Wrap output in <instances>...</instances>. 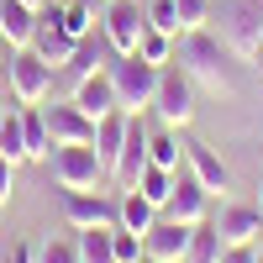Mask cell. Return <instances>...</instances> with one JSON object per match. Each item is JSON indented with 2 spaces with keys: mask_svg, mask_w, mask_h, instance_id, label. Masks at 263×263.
Masks as SVG:
<instances>
[{
  "mask_svg": "<svg viewBox=\"0 0 263 263\" xmlns=\"http://www.w3.org/2000/svg\"><path fill=\"white\" fill-rule=\"evenodd\" d=\"M137 263H158V258H147V253H142V258H137Z\"/></svg>",
  "mask_w": 263,
  "mask_h": 263,
  "instance_id": "74e56055",
  "label": "cell"
},
{
  "mask_svg": "<svg viewBox=\"0 0 263 263\" xmlns=\"http://www.w3.org/2000/svg\"><path fill=\"white\" fill-rule=\"evenodd\" d=\"M74 242H79V263H116V227H84Z\"/></svg>",
  "mask_w": 263,
  "mask_h": 263,
  "instance_id": "7402d4cb",
  "label": "cell"
},
{
  "mask_svg": "<svg viewBox=\"0 0 263 263\" xmlns=\"http://www.w3.org/2000/svg\"><path fill=\"white\" fill-rule=\"evenodd\" d=\"M184 168H190L211 195H221V190L232 184V168L221 163V153H216L211 142H184Z\"/></svg>",
  "mask_w": 263,
  "mask_h": 263,
  "instance_id": "4fadbf2b",
  "label": "cell"
},
{
  "mask_svg": "<svg viewBox=\"0 0 263 263\" xmlns=\"http://www.w3.org/2000/svg\"><path fill=\"white\" fill-rule=\"evenodd\" d=\"M63 221L74 232L84 227H116V200L100 190H63Z\"/></svg>",
  "mask_w": 263,
  "mask_h": 263,
  "instance_id": "30bf717a",
  "label": "cell"
},
{
  "mask_svg": "<svg viewBox=\"0 0 263 263\" xmlns=\"http://www.w3.org/2000/svg\"><path fill=\"white\" fill-rule=\"evenodd\" d=\"M258 263H263V253H258Z\"/></svg>",
  "mask_w": 263,
  "mask_h": 263,
  "instance_id": "ab89813d",
  "label": "cell"
},
{
  "mask_svg": "<svg viewBox=\"0 0 263 263\" xmlns=\"http://www.w3.org/2000/svg\"><path fill=\"white\" fill-rule=\"evenodd\" d=\"M174 48H179V37H174V32H158V27H142V37H137V58H147L153 69L174 63Z\"/></svg>",
  "mask_w": 263,
  "mask_h": 263,
  "instance_id": "603a6c76",
  "label": "cell"
},
{
  "mask_svg": "<svg viewBox=\"0 0 263 263\" xmlns=\"http://www.w3.org/2000/svg\"><path fill=\"white\" fill-rule=\"evenodd\" d=\"M11 53H16V48H6V53H0V95L11 90Z\"/></svg>",
  "mask_w": 263,
  "mask_h": 263,
  "instance_id": "836d02e7",
  "label": "cell"
},
{
  "mask_svg": "<svg viewBox=\"0 0 263 263\" xmlns=\"http://www.w3.org/2000/svg\"><path fill=\"white\" fill-rule=\"evenodd\" d=\"M221 37L242 69H263V0H221Z\"/></svg>",
  "mask_w": 263,
  "mask_h": 263,
  "instance_id": "7a4b0ae2",
  "label": "cell"
},
{
  "mask_svg": "<svg viewBox=\"0 0 263 263\" xmlns=\"http://www.w3.org/2000/svg\"><path fill=\"white\" fill-rule=\"evenodd\" d=\"M0 27H6V48H32V37L42 27V11L21 6V0H0Z\"/></svg>",
  "mask_w": 263,
  "mask_h": 263,
  "instance_id": "9a60e30c",
  "label": "cell"
},
{
  "mask_svg": "<svg viewBox=\"0 0 263 263\" xmlns=\"http://www.w3.org/2000/svg\"><path fill=\"white\" fill-rule=\"evenodd\" d=\"M0 158H11L16 168L27 163V132H21V105L0 116Z\"/></svg>",
  "mask_w": 263,
  "mask_h": 263,
  "instance_id": "d4e9b609",
  "label": "cell"
},
{
  "mask_svg": "<svg viewBox=\"0 0 263 263\" xmlns=\"http://www.w3.org/2000/svg\"><path fill=\"white\" fill-rule=\"evenodd\" d=\"M42 121H48L53 147H69V142H95V116H84L74 100H63V105H42Z\"/></svg>",
  "mask_w": 263,
  "mask_h": 263,
  "instance_id": "8fae6325",
  "label": "cell"
},
{
  "mask_svg": "<svg viewBox=\"0 0 263 263\" xmlns=\"http://www.w3.org/2000/svg\"><path fill=\"white\" fill-rule=\"evenodd\" d=\"M168 263H184V258H168Z\"/></svg>",
  "mask_w": 263,
  "mask_h": 263,
  "instance_id": "f35d334b",
  "label": "cell"
},
{
  "mask_svg": "<svg viewBox=\"0 0 263 263\" xmlns=\"http://www.w3.org/2000/svg\"><path fill=\"white\" fill-rule=\"evenodd\" d=\"M200 90H195V79L179 69V63H163L158 69V95H153V111H158V121L163 126H190L195 121V111H200V100H195Z\"/></svg>",
  "mask_w": 263,
  "mask_h": 263,
  "instance_id": "277c9868",
  "label": "cell"
},
{
  "mask_svg": "<svg viewBox=\"0 0 263 263\" xmlns=\"http://www.w3.org/2000/svg\"><path fill=\"white\" fill-rule=\"evenodd\" d=\"M37 263H79V242H69V237H53V242L37 248Z\"/></svg>",
  "mask_w": 263,
  "mask_h": 263,
  "instance_id": "f1b7e54d",
  "label": "cell"
},
{
  "mask_svg": "<svg viewBox=\"0 0 263 263\" xmlns=\"http://www.w3.org/2000/svg\"><path fill=\"white\" fill-rule=\"evenodd\" d=\"M0 53H6V27H0Z\"/></svg>",
  "mask_w": 263,
  "mask_h": 263,
  "instance_id": "8d00e7d4",
  "label": "cell"
},
{
  "mask_svg": "<svg viewBox=\"0 0 263 263\" xmlns=\"http://www.w3.org/2000/svg\"><path fill=\"white\" fill-rule=\"evenodd\" d=\"M121 142H126V111H111V116H100V121H95V153H100L105 174L116 168V158H121Z\"/></svg>",
  "mask_w": 263,
  "mask_h": 263,
  "instance_id": "d6986e66",
  "label": "cell"
},
{
  "mask_svg": "<svg viewBox=\"0 0 263 263\" xmlns=\"http://www.w3.org/2000/svg\"><path fill=\"white\" fill-rule=\"evenodd\" d=\"M147 163H158V168H174V174L184 168V142H179V132H174V126H158V132H147Z\"/></svg>",
  "mask_w": 263,
  "mask_h": 263,
  "instance_id": "44dd1931",
  "label": "cell"
},
{
  "mask_svg": "<svg viewBox=\"0 0 263 263\" xmlns=\"http://www.w3.org/2000/svg\"><path fill=\"white\" fill-rule=\"evenodd\" d=\"M6 263H37V248H32V242H11Z\"/></svg>",
  "mask_w": 263,
  "mask_h": 263,
  "instance_id": "d6a6232c",
  "label": "cell"
},
{
  "mask_svg": "<svg viewBox=\"0 0 263 263\" xmlns=\"http://www.w3.org/2000/svg\"><path fill=\"white\" fill-rule=\"evenodd\" d=\"M211 227L221 232V248H258V237H263V211L227 200L221 211L211 216Z\"/></svg>",
  "mask_w": 263,
  "mask_h": 263,
  "instance_id": "ba28073f",
  "label": "cell"
},
{
  "mask_svg": "<svg viewBox=\"0 0 263 263\" xmlns=\"http://www.w3.org/2000/svg\"><path fill=\"white\" fill-rule=\"evenodd\" d=\"M216 263H258V248H221Z\"/></svg>",
  "mask_w": 263,
  "mask_h": 263,
  "instance_id": "1f68e13d",
  "label": "cell"
},
{
  "mask_svg": "<svg viewBox=\"0 0 263 263\" xmlns=\"http://www.w3.org/2000/svg\"><path fill=\"white\" fill-rule=\"evenodd\" d=\"M147 248H142V237L137 232H126V227H116V263H137Z\"/></svg>",
  "mask_w": 263,
  "mask_h": 263,
  "instance_id": "f546056e",
  "label": "cell"
},
{
  "mask_svg": "<svg viewBox=\"0 0 263 263\" xmlns=\"http://www.w3.org/2000/svg\"><path fill=\"white\" fill-rule=\"evenodd\" d=\"M253 205H258V211H263V184H258V200H253Z\"/></svg>",
  "mask_w": 263,
  "mask_h": 263,
  "instance_id": "d590c367",
  "label": "cell"
},
{
  "mask_svg": "<svg viewBox=\"0 0 263 263\" xmlns=\"http://www.w3.org/2000/svg\"><path fill=\"white\" fill-rule=\"evenodd\" d=\"M100 6H105V0H100Z\"/></svg>",
  "mask_w": 263,
  "mask_h": 263,
  "instance_id": "60d3db41",
  "label": "cell"
},
{
  "mask_svg": "<svg viewBox=\"0 0 263 263\" xmlns=\"http://www.w3.org/2000/svg\"><path fill=\"white\" fill-rule=\"evenodd\" d=\"M21 6H32V11H42V6H48V0H21Z\"/></svg>",
  "mask_w": 263,
  "mask_h": 263,
  "instance_id": "e575fe53",
  "label": "cell"
},
{
  "mask_svg": "<svg viewBox=\"0 0 263 263\" xmlns=\"http://www.w3.org/2000/svg\"><path fill=\"white\" fill-rule=\"evenodd\" d=\"M53 179H58V190H100L111 174H105V163H100V153H95V142H69V147H53Z\"/></svg>",
  "mask_w": 263,
  "mask_h": 263,
  "instance_id": "5b68a950",
  "label": "cell"
},
{
  "mask_svg": "<svg viewBox=\"0 0 263 263\" xmlns=\"http://www.w3.org/2000/svg\"><path fill=\"white\" fill-rule=\"evenodd\" d=\"M53 63H42L32 48H16L11 53V95H16V105H42L53 95Z\"/></svg>",
  "mask_w": 263,
  "mask_h": 263,
  "instance_id": "8992f818",
  "label": "cell"
},
{
  "mask_svg": "<svg viewBox=\"0 0 263 263\" xmlns=\"http://www.w3.org/2000/svg\"><path fill=\"white\" fill-rule=\"evenodd\" d=\"M221 258V232L211 227V216L200 227H190V248H184V263H216Z\"/></svg>",
  "mask_w": 263,
  "mask_h": 263,
  "instance_id": "cb8c5ba5",
  "label": "cell"
},
{
  "mask_svg": "<svg viewBox=\"0 0 263 263\" xmlns=\"http://www.w3.org/2000/svg\"><path fill=\"white\" fill-rule=\"evenodd\" d=\"M11 190H16V163H11V158H0V211L11 205Z\"/></svg>",
  "mask_w": 263,
  "mask_h": 263,
  "instance_id": "4dcf8cb0",
  "label": "cell"
},
{
  "mask_svg": "<svg viewBox=\"0 0 263 263\" xmlns=\"http://www.w3.org/2000/svg\"><path fill=\"white\" fill-rule=\"evenodd\" d=\"M147 27V11L142 0H105V16H100V32L116 53H137V37Z\"/></svg>",
  "mask_w": 263,
  "mask_h": 263,
  "instance_id": "52a82bcc",
  "label": "cell"
},
{
  "mask_svg": "<svg viewBox=\"0 0 263 263\" xmlns=\"http://www.w3.org/2000/svg\"><path fill=\"white\" fill-rule=\"evenodd\" d=\"M111 58H116V48L105 42V32H90V37H84L79 48H74V58L63 63V69H69L74 79H84V74H100V69H111Z\"/></svg>",
  "mask_w": 263,
  "mask_h": 263,
  "instance_id": "ac0fdd59",
  "label": "cell"
},
{
  "mask_svg": "<svg viewBox=\"0 0 263 263\" xmlns=\"http://www.w3.org/2000/svg\"><path fill=\"white\" fill-rule=\"evenodd\" d=\"M137 190H142V200L147 205H168V195H174V168H158V163H147L142 174H137Z\"/></svg>",
  "mask_w": 263,
  "mask_h": 263,
  "instance_id": "484cf974",
  "label": "cell"
},
{
  "mask_svg": "<svg viewBox=\"0 0 263 263\" xmlns=\"http://www.w3.org/2000/svg\"><path fill=\"white\" fill-rule=\"evenodd\" d=\"M74 48H79V42L63 32L53 16H42V27H37V37H32V53H37L42 63H53V69H63V63L74 58Z\"/></svg>",
  "mask_w": 263,
  "mask_h": 263,
  "instance_id": "2e32d148",
  "label": "cell"
},
{
  "mask_svg": "<svg viewBox=\"0 0 263 263\" xmlns=\"http://www.w3.org/2000/svg\"><path fill=\"white\" fill-rule=\"evenodd\" d=\"M142 11H147V27L179 37V6H174V0H142Z\"/></svg>",
  "mask_w": 263,
  "mask_h": 263,
  "instance_id": "4316f807",
  "label": "cell"
},
{
  "mask_svg": "<svg viewBox=\"0 0 263 263\" xmlns=\"http://www.w3.org/2000/svg\"><path fill=\"white\" fill-rule=\"evenodd\" d=\"M174 6H179V37L211 27V0H174Z\"/></svg>",
  "mask_w": 263,
  "mask_h": 263,
  "instance_id": "83f0119b",
  "label": "cell"
},
{
  "mask_svg": "<svg viewBox=\"0 0 263 263\" xmlns=\"http://www.w3.org/2000/svg\"><path fill=\"white\" fill-rule=\"evenodd\" d=\"M74 105H79V111L84 116H111V111H121V100H116V84H111V74H84V79H74V95H69Z\"/></svg>",
  "mask_w": 263,
  "mask_h": 263,
  "instance_id": "7c38bea8",
  "label": "cell"
},
{
  "mask_svg": "<svg viewBox=\"0 0 263 263\" xmlns=\"http://www.w3.org/2000/svg\"><path fill=\"white\" fill-rule=\"evenodd\" d=\"M168 221H184V227H200L205 216H211V190L195 179L190 168L174 174V195H168V205H163Z\"/></svg>",
  "mask_w": 263,
  "mask_h": 263,
  "instance_id": "9c48e42d",
  "label": "cell"
},
{
  "mask_svg": "<svg viewBox=\"0 0 263 263\" xmlns=\"http://www.w3.org/2000/svg\"><path fill=\"white\" fill-rule=\"evenodd\" d=\"M174 63L195 79V90H205V95H237V53L211 27L184 32L179 48H174Z\"/></svg>",
  "mask_w": 263,
  "mask_h": 263,
  "instance_id": "6da1fadb",
  "label": "cell"
},
{
  "mask_svg": "<svg viewBox=\"0 0 263 263\" xmlns=\"http://www.w3.org/2000/svg\"><path fill=\"white\" fill-rule=\"evenodd\" d=\"M158 216H163V211H158V205H147L137 184L116 195V227H126V232H137V237H147V232H153V221H158Z\"/></svg>",
  "mask_w": 263,
  "mask_h": 263,
  "instance_id": "e0dca14e",
  "label": "cell"
},
{
  "mask_svg": "<svg viewBox=\"0 0 263 263\" xmlns=\"http://www.w3.org/2000/svg\"><path fill=\"white\" fill-rule=\"evenodd\" d=\"M21 132H27V163H48L53 137H48V121H42V105H21Z\"/></svg>",
  "mask_w": 263,
  "mask_h": 263,
  "instance_id": "ffe728a7",
  "label": "cell"
},
{
  "mask_svg": "<svg viewBox=\"0 0 263 263\" xmlns=\"http://www.w3.org/2000/svg\"><path fill=\"white\" fill-rule=\"evenodd\" d=\"M142 248H147V258H158V263L184 258V248H190V227H184V221H168V216H158V221H153V232L142 237Z\"/></svg>",
  "mask_w": 263,
  "mask_h": 263,
  "instance_id": "5bb4252c",
  "label": "cell"
},
{
  "mask_svg": "<svg viewBox=\"0 0 263 263\" xmlns=\"http://www.w3.org/2000/svg\"><path fill=\"white\" fill-rule=\"evenodd\" d=\"M105 74H111L116 100H121V111H126V116L153 111V95H158V69H153L147 58H137V53H116Z\"/></svg>",
  "mask_w": 263,
  "mask_h": 263,
  "instance_id": "3957f363",
  "label": "cell"
}]
</instances>
